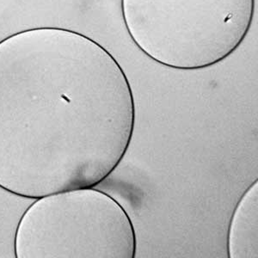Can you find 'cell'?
I'll list each match as a JSON object with an SVG mask.
<instances>
[{"label":"cell","instance_id":"1","mask_svg":"<svg viewBox=\"0 0 258 258\" xmlns=\"http://www.w3.org/2000/svg\"><path fill=\"white\" fill-rule=\"evenodd\" d=\"M135 102L123 68L82 33L22 30L0 41V188L35 200L94 188L126 155Z\"/></svg>","mask_w":258,"mask_h":258},{"label":"cell","instance_id":"2","mask_svg":"<svg viewBox=\"0 0 258 258\" xmlns=\"http://www.w3.org/2000/svg\"><path fill=\"white\" fill-rule=\"evenodd\" d=\"M129 37L158 64L176 70L211 68L239 48L255 0H120Z\"/></svg>","mask_w":258,"mask_h":258},{"label":"cell","instance_id":"3","mask_svg":"<svg viewBox=\"0 0 258 258\" xmlns=\"http://www.w3.org/2000/svg\"><path fill=\"white\" fill-rule=\"evenodd\" d=\"M126 211L103 191L82 188L34 200L18 220L17 258L110 257V217Z\"/></svg>","mask_w":258,"mask_h":258}]
</instances>
